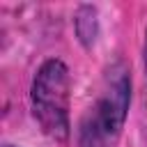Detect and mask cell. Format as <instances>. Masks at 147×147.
Instances as JSON below:
<instances>
[{"mask_svg": "<svg viewBox=\"0 0 147 147\" xmlns=\"http://www.w3.org/2000/svg\"><path fill=\"white\" fill-rule=\"evenodd\" d=\"M30 103L34 119L41 131L57 140L67 142L69 138V69L60 60H48L39 67L32 90Z\"/></svg>", "mask_w": 147, "mask_h": 147, "instance_id": "2", "label": "cell"}, {"mask_svg": "<svg viewBox=\"0 0 147 147\" xmlns=\"http://www.w3.org/2000/svg\"><path fill=\"white\" fill-rule=\"evenodd\" d=\"M5 147H11V145H5Z\"/></svg>", "mask_w": 147, "mask_h": 147, "instance_id": "4", "label": "cell"}, {"mask_svg": "<svg viewBox=\"0 0 147 147\" xmlns=\"http://www.w3.org/2000/svg\"><path fill=\"white\" fill-rule=\"evenodd\" d=\"M131 80L122 64L113 67L94 108L80 124L78 147H115L129 110Z\"/></svg>", "mask_w": 147, "mask_h": 147, "instance_id": "1", "label": "cell"}, {"mask_svg": "<svg viewBox=\"0 0 147 147\" xmlns=\"http://www.w3.org/2000/svg\"><path fill=\"white\" fill-rule=\"evenodd\" d=\"M145 67H147V44H145Z\"/></svg>", "mask_w": 147, "mask_h": 147, "instance_id": "3", "label": "cell"}]
</instances>
